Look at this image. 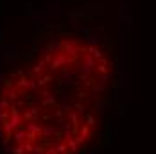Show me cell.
<instances>
[{"instance_id":"1","label":"cell","mask_w":156,"mask_h":154,"mask_svg":"<svg viewBox=\"0 0 156 154\" xmlns=\"http://www.w3.org/2000/svg\"><path fill=\"white\" fill-rule=\"evenodd\" d=\"M76 63V58H70V56H66L65 52H58L56 56H54V59L52 63L48 65V68H50V72H56V70H59L63 66H70V65H74Z\"/></svg>"},{"instance_id":"2","label":"cell","mask_w":156,"mask_h":154,"mask_svg":"<svg viewBox=\"0 0 156 154\" xmlns=\"http://www.w3.org/2000/svg\"><path fill=\"white\" fill-rule=\"evenodd\" d=\"M40 95H41V106H43V108H56V109L59 108L56 95H52L48 90H43Z\"/></svg>"},{"instance_id":"3","label":"cell","mask_w":156,"mask_h":154,"mask_svg":"<svg viewBox=\"0 0 156 154\" xmlns=\"http://www.w3.org/2000/svg\"><path fill=\"white\" fill-rule=\"evenodd\" d=\"M15 88H18L20 92H23V90L31 88V77H27V75H20L18 79H16V82H15Z\"/></svg>"},{"instance_id":"4","label":"cell","mask_w":156,"mask_h":154,"mask_svg":"<svg viewBox=\"0 0 156 154\" xmlns=\"http://www.w3.org/2000/svg\"><path fill=\"white\" fill-rule=\"evenodd\" d=\"M34 79H36L38 86H40V88H43V86L50 84V81H52V74H43V75H36Z\"/></svg>"},{"instance_id":"5","label":"cell","mask_w":156,"mask_h":154,"mask_svg":"<svg viewBox=\"0 0 156 154\" xmlns=\"http://www.w3.org/2000/svg\"><path fill=\"white\" fill-rule=\"evenodd\" d=\"M45 66H47V63L43 61V59H40V61L34 65V68H32L34 75H43V72H45Z\"/></svg>"},{"instance_id":"6","label":"cell","mask_w":156,"mask_h":154,"mask_svg":"<svg viewBox=\"0 0 156 154\" xmlns=\"http://www.w3.org/2000/svg\"><path fill=\"white\" fill-rule=\"evenodd\" d=\"M88 54H92L97 61H102V59H104L102 50H101V48H97V47H88Z\"/></svg>"},{"instance_id":"7","label":"cell","mask_w":156,"mask_h":154,"mask_svg":"<svg viewBox=\"0 0 156 154\" xmlns=\"http://www.w3.org/2000/svg\"><path fill=\"white\" fill-rule=\"evenodd\" d=\"M9 108H11V102L5 97H0V111H7Z\"/></svg>"},{"instance_id":"8","label":"cell","mask_w":156,"mask_h":154,"mask_svg":"<svg viewBox=\"0 0 156 154\" xmlns=\"http://www.w3.org/2000/svg\"><path fill=\"white\" fill-rule=\"evenodd\" d=\"M102 90H104V84H102V82H94V84H92V92L94 93H101Z\"/></svg>"},{"instance_id":"9","label":"cell","mask_w":156,"mask_h":154,"mask_svg":"<svg viewBox=\"0 0 156 154\" xmlns=\"http://www.w3.org/2000/svg\"><path fill=\"white\" fill-rule=\"evenodd\" d=\"M70 79H72V74H70L68 70H65V72H63V82H65V84H70V82H72Z\"/></svg>"},{"instance_id":"10","label":"cell","mask_w":156,"mask_h":154,"mask_svg":"<svg viewBox=\"0 0 156 154\" xmlns=\"http://www.w3.org/2000/svg\"><path fill=\"white\" fill-rule=\"evenodd\" d=\"M76 97H77L79 100H83V99H86V92H83V90H77V93H76Z\"/></svg>"}]
</instances>
